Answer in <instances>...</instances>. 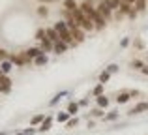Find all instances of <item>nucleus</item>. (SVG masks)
<instances>
[{
	"label": "nucleus",
	"mask_w": 148,
	"mask_h": 135,
	"mask_svg": "<svg viewBox=\"0 0 148 135\" xmlns=\"http://www.w3.org/2000/svg\"><path fill=\"white\" fill-rule=\"evenodd\" d=\"M79 10L83 11V13L86 15V17H90V19L94 17L96 13H98V10H96V6H94V4H88L86 0H84V2H81V4H79Z\"/></svg>",
	"instance_id": "f257e3e1"
},
{
	"label": "nucleus",
	"mask_w": 148,
	"mask_h": 135,
	"mask_svg": "<svg viewBox=\"0 0 148 135\" xmlns=\"http://www.w3.org/2000/svg\"><path fill=\"white\" fill-rule=\"evenodd\" d=\"M13 81L10 79V75H0V94H10Z\"/></svg>",
	"instance_id": "f03ea898"
},
{
	"label": "nucleus",
	"mask_w": 148,
	"mask_h": 135,
	"mask_svg": "<svg viewBox=\"0 0 148 135\" xmlns=\"http://www.w3.org/2000/svg\"><path fill=\"white\" fill-rule=\"evenodd\" d=\"M146 111H148V101H139L137 105L133 107V109L127 111V116H137V114L146 113Z\"/></svg>",
	"instance_id": "7ed1b4c3"
},
{
	"label": "nucleus",
	"mask_w": 148,
	"mask_h": 135,
	"mask_svg": "<svg viewBox=\"0 0 148 135\" xmlns=\"http://www.w3.org/2000/svg\"><path fill=\"white\" fill-rule=\"evenodd\" d=\"M96 10H98V13L101 15V17H105V19H107V21H111V19H112V11L109 10V8L105 6V4L101 2V0L98 2V6H96Z\"/></svg>",
	"instance_id": "20e7f679"
},
{
	"label": "nucleus",
	"mask_w": 148,
	"mask_h": 135,
	"mask_svg": "<svg viewBox=\"0 0 148 135\" xmlns=\"http://www.w3.org/2000/svg\"><path fill=\"white\" fill-rule=\"evenodd\" d=\"M79 28H83L84 32H92V30H96L94 28V21H92L90 17H83L79 21Z\"/></svg>",
	"instance_id": "39448f33"
},
{
	"label": "nucleus",
	"mask_w": 148,
	"mask_h": 135,
	"mask_svg": "<svg viewBox=\"0 0 148 135\" xmlns=\"http://www.w3.org/2000/svg\"><path fill=\"white\" fill-rule=\"evenodd\" d=\"M92 21H94V28L98 30V32H99V30H103L105 26H107V19H105V17H101L99 13H96L94 17H92Z\"/></svg>",
	"instance_id": "423d86ee"
},
{
	"label": "nucleus",
	"mask_w": 148,
	"mask_h": 135,
	"mask_svg": "<svg viewBox=\"0 0 148 135\" xmlns=\"http://www.w3.org/2000/svg\"><path fill=\"white\" fill-rule=\"evenodd\" d=\"M51 126H53V116L47 114V116H45V120L38 126V132H40V133H47L49 130H51Z\"/></svg>",
	"instance_id": "0eeeda50"
},
{
	"label": "nucleus",
	"mask_w": 148,
	"mask_h": 135,
	"mask_svg": "<svg viewBox=\"0 0 148 135\" xmlns=\"http://www.w3.org/2000/svg\"><path fill=\"white\" fill-rule=\"evenodd\" d=\"M131 10H133V6H131V4L122 2V4H120V8H118V11H116V19H122L124 15H127Z\"/></svg>",
	"instance_id": "6e6552de"
},
{
	"label": "nucleus",
	"mask_w": 148,
	"mask_h": 135,
	"mask_svg": "<svg viewBox=\"0 0 148 135\" xmlns=\"http://www.w3.org/2000/svg\"><path fill=\"white\" fill-rule=\"evenodd\" d=\"M71 34H73V41H75V43H83V41L86 40V32H84L83 28L71 30Z\"/></svg>",
	"instance_id": "1a4fd4ad"
},
{
	"label": "nucleus",
	"mask_w": 148,
	"mask_h": 135,
	"mask_svg": "<svg viewBox=\"0 0 148 135\" xmlns=\"http://www.w3.org/2000/svg\"><path fill=\"white\" fill-rule=\"evenodd\" d=\"M40 49L43 53H51V51H54V43L49 40V38H45L43 41H40Z\"/></svg>",
	"instance_id": "9d476101"
},
{
	"label": "nucleus",
	"mask_w": 148,
	"mask_h": 135,
	"mask_svg": "<svg viewBox=\"0 0 148 135\" xmlns=\"http://www.w3.org/2000/svg\"><path fill=\"white\" fill-rule=\"evenodd\" d=\"M26 55H28L30 60H36L40 55H43V51H41L40 47H28V49H26Z\"/></svg>",
	"instance_id": "9b49d317"
},
{
	"label": "nucleus",
	"mask_w": 148,
	"mask_h": 135,
	"mask_svg": "<svg viewBox=\"0 0 148 135\" xmlns=\"http://www.w3.org/2000/svg\"><path fill=\"white\" fill-rule=\"evenodd\" d=\"M47 30V38L51 41H53V43H56V41H60V34L56 32V30H54V26H49V28H45Z\"/></svg>",
	"instance_id": "f8f14e48"
},
{
	"label": "nucleus",
	"mask_w": 148,
	"mask_h": 135,
	"mask_svg": "<svg viewBox=\"0 0 148 135\" xmlns=\"http://www.w3.org/2000/svg\"><path fill=\"white\" fill-rule=\"evenodd\" d=\"M45 116H47V114H43V113H38V114H34V116L30 118V126H32V128H36V126H40L41 122L45 120Z\"/></svg>",
	"instance_id": "ddd939ff"
},
{
	"label": "nucleus",
	"mask_w": 148,
	"mask_h": 135,
	"mask_svg": "<svg viewBox=\"0 0 148 135\" xmlns=\"http://www.w3.org/2000/svg\"><path fill=\"white\" fill-rule=\"evenodd\" d=\"M62 8L68 10V11H75V10H79V4H77L75 0H64V2H62Z\"/></svg>",
	"instance_id": "4468645a"
},
{
	"label": "nucleus",
	"mask_w": 148,
	"mask_h": 135,
	"mask_svg": "<svg viewBox=\"0 0 148 135\" xmlns=\"http://www.w3.org/2000/svg\"><path fill=\"white\" fill-rule=\"evenodd\" d=\"M130 99H131L130 92H118V96H116V103H118V105H122V103H127Z\"/></svg>",
	"instance_id": "2eb2a0df"
},
{
	"label": "nucleus",
	"mask_w": 148,
	"mask_h": 135,
	"mask_svg": "<svg viewBox=\"0 0 148 135\" xmlns=\"http://www.w3.org/2000/svg\"><path fill=\"white\" fill-rule=\"evenodd\" d=\"M11 69H13V64H11L10 60H4V62H0V71H2L4 75H10Z\"/></svg>",
	"instance_id": "dca6fc26"
},
{
	"label": "nucleus",
	"mask_w": 148,
	"mask_h": 135,
	"mask_svg": "<svg viewBox=\"0 0 148 135\" xmlns=\"http://www.w3.org/2000/svg\"><path fill=\"white\" fill-rule=\"evenodd\" d=\"M118 118H120L118 111H109V113L103 116V122H114V120H118Z\"/></svg>",
	"instance_id": "f3484780"
},
{
	"label": "nucleus",
	"mask_w": 148,
	"mask_h": 135,
	"mask_svg": "<svg viewBox=\"0 0 148 135\" xmlns=\"http://www.w3.org/2000/svg\"><path fill=\"white\" fill-rule=\"evenodd\" d=\"M96 103H98V107H99V109H107V107H109V98H107V96H98V98H96Z\"/></svg>",
	"instance_id": "a211bd4d"
},
{
	"label": "nucleus",
	"mask_w": 148,
	"mask_h": 135,
	"mask_svg": "<svg viewBox=\"0 0 148 135\" xmlns=\"http://www.w3.org/2000/svg\"><path fill=\"white\" fill-rule=\"evenodd\" d=\"M79 109H81V107H79V103H77V101H69V103H68V109H66V111H68L71 116H75V114L79 113Z\"/></svg>",
	"instance_id": "6ab92c4d"
},
{
	"label": "nucleus",
	"mask_w": 148,
	"mask_h": 135,
	"mask_svg": "<svg viewBox=\"0 0 148 135\" xmlns=\"http://www.w3.org/2000/svg\"><path fill=\"white\" fill-rule=\"evenodd\" d=\"M66 49H68V43H64V41H56V43H54V53H56V55L66 53Z\"/></svg>",
	"instance_id": "aec40b11"
},
{
	"label": "nucleus",
	"mask_w": 148,
	"mask_h": 135,
	"mask_svg": "<svg viewBox=\"0 0 148 135\" xmlns=\"http://www.w3.org/2000/svg\"><path fill=\"white\" fill-rule=\"evenodd\" d=\"M69 118H71V114H69L68 111H64V113H58V114H56V120L60 122V124H68Z\"/></svg>",
	"instance_id": "412c9836"
},
{
	"label": "nucleus",
	"mask_w": 148,
	"mask_h": 135,
	"mask_svg": "<svg viewBox=\"0 0 148 135\" xmlns=\"http://www.w3.org/2000/svg\"><path fill=\"white\" fill-rule=\"evenodd\" d=\"M36 13L38 15H40V17H47V15H49V8L47 6H45V4H40V6H38V10H36Z\"/></svg>",
	"instance_id": "4be33fe9"
},
{
	"label": "nucleus",
	"mask_w": 148,
	"mask_h": 135,
	"mask_svg": "<svg viewBox=\"0 0 148 135\" xmlns=\"http://www.w3.org/2000/svg\"><path fill=\"white\" fill-rule=\"evenodd\" d=\"M47 62H49V56L45 55V53H43V55H40L36 60H34V64H36V66H40V68H41V66H45Z\"/></svg>",
	"instance_id": "5701e85b"
},
{
	"label": "nucleus",
	"mask_w": 148,
	"mask_h": 135,
	"mask_svg": "<svg viewBox=\"0 0 148 135\" xmlns=\"http://www.w3.org/2000/svg\"><path fill=\"white\" fill-rule=\"evenodd\" d=\"M133 8L139 11V13H141V11H145L146 8H148V2H146V0H137V2L133 4Z\"/></svg>",
	"instance_id": "b1692460"
},
{
	"label": "nucleus",
	"mask_w": 148,
	"mask_h": 135,
	"mask_svg": "<svg viewBox=\"0 0 148 135\" xmlns=\"http://www.w3.org/2000/svg\"><path fill=\"white\" fill-rule=\"evenodd\" d=\"M66 94H68V90H62V92H58V94H56V96H54V98H53V99H51V101H49V105H51V107H53V105H56V103L60 101V99L64 98Z\"/></svg>",
	"instance_id": "393cba45"
},
{
	"label": "nucleus",
	"mask_w": 148,
	"mask_h": 135,
	"mask_svg": "<svg viewBox=\"0 0 148 135\" xmlns=\"http://www.w3.org/2000/svg\"><path fill=\"white\" fill-rule=\"evenodd\" d=\"M34 38H36L38 41H43L45 38H47V30H45V28H38L36 34H34Z\"/></svg>",
	"instance_id": "a878e982"
},
{
	"label": "nucleus",
	"mask_w": 148,
	"mask_h": 135,
	"mask_svg": "<svg viewBox=\"0 0 148 135\" xmlns=\"http://www.w3.org/2000/svg\"><path fill=\"white\" fill-rule=\"evenodd\" d=\"M130 66L133 68V69H139V71H141V69L145 68V62H143V60H139V58H133V60L130 62Z\"/></svg>",
	"instance_id": "bb28decb"
},
{
	"label": "nucleus",
	"mask_w": 148,
	"mask_h": 135,
	"mask_svg": "<svg viewBox=\"0 0 148 135\" xmlns=\"http://www.w3.org/2000/svg\"><path fill=\"white\" fill-rule=\"evenodd\" d=\"M90 116H94V118H103V116H105V109H99V107H96V109L90 111Z\"/></svg>",
	"instance_id": "cd10ccee"
},
{
	"label": "nucleus",
	"mask_w": 148,
	"mask_h": 135,
	"mask_svg": "<svg viewBox=\"0 0 148 135\" xmlns=\"http://www.w3.org/2000/svg\"><path fill=\"white\" fill-rule=\"evenodd\" d=\"M54 30L60 34V32H64V30H69V28H68V25H66V21H56V25H54Z\"/></svg>",
	"instance_id": "c85d7f7f"
},
{
	"label": "nucleus",
	"mask_w": 148,
	"mask_h": 135,
	"mask_svg": "<svg viewBox=\"0 0 148 135\" xmlns=\"http://www.w3.org/2000/svg\"><path fill=\"white\" fill-rule=\"evenodd\" d=\"M109 79H111V73H109L107 69H103V71L99 73V83L105 84V83H109Z\"/></svg>",
	"instance_id": "c756f323"
},
{
	"label": "nucleus",
	"mask_w": 148,
	"mask_h": 135,
	"mask_svg": "<svg viewBox=\"0 0 148 135\" xmlns=\"http://www.w3.org/2000/svg\"><path fill=\"white\" fill-rule=\"evenodd\" d=\"M103 86H105V84L98 83V84H96V86H94V90H92V94H94L96 98H98V96H103Z\"/></svg>",
	"instance_id": "7c9ffc66"
},
{
	"label": "nucleus",
	"mask_w": 148,
	"mask_h": 135,
	"mask_svg": "<svg viewBox=\"0 0 148 135\" xmlns=\"http://www.w3.org/2000/svg\"><path fill=\"white\" fill-rule=\"evenodd\" d=\"M77 124H79V118H77V116H71V118L68 120V124H66V128H68V130H71V128H75Z\"/></svg>",
	"instance_id": "2f4dec72"
},
{
	"label": "nucleus",
	"mask_w": 148,
	"mask_h": 135,
	"mask_svg": "<svg viewBox=\"0 0 148 135\" xmlns=\"http://www.w3.org/2000/svg\"><path fill=\"white\" fill-rule=\"evenodd\" d=\"M38 132V128H26V130H23V132H17L15 135H34Z\"/></svg>",
	"instance_id": "473e14b6"
},
{
	"label": "nucleus",
	"mask_w": 148,
	"mask_h": 135,
	"mask_svg": "<svg viewBox=\"0 0 148 135\" xmlns=\"http://www.w3.org/2000/svg\"><path fill=\"white\" fill-rule=\"evenodd\" d=\"M105 69H107V71H109V73H111V75H112V73H118L120 66H118V64H109V66L105 68Z\"/></svg>",
	"instance_id": "72a5a7b5"
},
{
	"label": "nucleus",
	"mask_w": 148,
	"mask_h": 135,
	"mask_svg": "<svg viewBox=\"0 0 148 135\" xmlns=\"http://www.w3.org/2000/svg\"><path fill=\"white\" fill-rule=\"evenodd\" d=\"M130 43H131V38H127V36L122 38V40H120V49H126Z\"/></svg>",
	"instance_id": "f704fd0d"
},
{
	"label": "nucleus",
	"mask_w": 148,
	"mask_h": 135,
	"mask_svg": "<svg viewBox=\"0 0 148 135\" xmlns=\"http://www.w3.org/2000/svg\"><path fill=\"white\" fill-rule=\"evenodd\" d=\"M8 58H10V53H8L6 49L0 47V62H4V60H8Z\"/></svg>",
	"instance_id": "c9c22d12"
},
{
	"label": "nucleus",
	"mask_w": 148,
	"mask_h": 135,
	"mask_svg": "<svg viewBox=\"0 0 148 135\" xmlns=\"http://www.w3.org/2000/svg\"><path fill=\"white\" fill-rule=\"evenodd\" d=\"M137 15H139V11H137V10H135V8H133V10H131L130 13H127V17H130L131 21H135V19H137Z\"/></svg>",
	"instance_id": "e433bc0d"
},
{
	"label": "nucleus",
	"mask_w": 148,
	"mask_h": 135,
	"mask_svg": "<svg viewBox=\"0 0 148 135\" xmlns=\"http://www.w3.org/2000/svg\"><path fill=\"white\" fill-rule=\"evenodd\" d=\"M77 103H79V107H86V105H88V98H83V99H79Z\"/></svg>",
	"instance_id": "4c0bfd02"
},
{
	"label": "nucleus",
	"mask_w": 148,
	"mask_h": 135,
	"mask_svg": "<svg viewBox=\"0 0 148 135\" xmlns=\"http://www.w3.org/2000/svg\"><path fill=\"white\" fill-rule=\"evenodd\" d=\"M130 96H131V98H139L141 92H139V90H130Z\"/></svg>",
	"instance_id": "58836bf2"
},
{
	"label": "nucleus",
	"mask_w": 148,
	"mask_h": 135,
	"mask_svg": "<svg viewBox=\"0 0 148 135\" xmlns=\"http://www.w3.org/2000/svg\"><path fill=\"white\" fill-rule=\"evenodd\" d=\"M141 73H143V75H148V64H145V68L141 69Z\"/></svg>",
	"instance_id": "ea45409f"
},
{
	"label": "nucleus",
	"mask_w": 148,
	"mask_h": 135,
	"mask_svg": "<svg viewBox=\"0 0 148 135\" xmlns=\"http://www.w3.org/2000/svg\"><path fill=\"white\" fill-rule=\"evenodd\" d=\"M135 47H139V49H143V41H141V40H135Z\"/></svg>",
	"instance_id": "a19ab883"
},
{
	"label": "nucleus",
	"mask_w": 148,
	"mask_h": 135,
	"mask_svg": "<svg viewBox=\"0 0 148 135\" xmlns=\"http://www.w3.org/2000/svg\"><path fill=\"white\" fill-rule=\"evenodd\" d=\"M41 4H45V6H47V4H53V2H56V0H40Z\"/></svg>",
	"instance_id": "79ce46f5"
},
{
	"label": "nucleus",
	"mask_w": 148,
	"mask_h": 135,
	"mask_svg": "<svg viewBox=\"0 0 148 135\" xmlns=\"http://www.w3.org/2000/svg\"><path fill=\"white\" fill-rule=\"evenodd\" d=\"M122 2H127V4H131V6H133V4L137 2V0H122Z\"/></svg>",
	"instance_id": "37998d69"
},
{
	"label": "nucleus",
	"mask_w": 148,
	"mask_h": 135,
	"mask_svg": "<svg viewBox=\"0 0 148 135\" xmlns=\"http://www.w3.org/2000/svg\"><path fill=\"white\" fill-rule=\"evenodd\" d=\"M112 2H116V4H118V6H120V4H122V0H112Z\"/></svg>",
	"instance_id": "c03bdc74"
},
{
	"label": "nucleus",
	"mask_w": 148,
	"mask_h": 135,
	"mask_svg": "<svg viewBox=\"0 0 148 135\" xmlns=\"http://www.w3.org/2000/svg\"><path fill=\"white\" fill-rule=\"evenodd\" d=\"M0 135H8V133H0Z\"/></svg>",
	"instance_id": "a18cd8bd"
},
{
	"label": "nucleus",
	"mask_w": 148,
	"mask_h": 135,
	"mask_svg": "<svg viewBox=\"0 0 148 135\" xmlns=\"http://www.w3.org/2000/svg\"><path fill=\"white\" fill-rule=\"evenodd\" d=\"M0 75H4V73H2V71H0Z\"/></svg>",
	"instance_id": "49530a36"
},
{
	"label": "nucleus",
	"mask_w": 148,
	"mask_h": 135,
	"mask_svg": "<svg viewBox=\"0 0 148 135\" xmlns=\"http://www.w3.org/2000/svg\"><path fill=\"white\" fill-rule=\"evenodd\" d=\"M146 62H148V58H146Z\"/></svg>",
	"instance_id": "de8ad7c7"
},
{
	"label": "nucleus",
	"mask_w": 148,
	"mask_h": 135,
	"mask_svg": "<svg viewBox=\"0 0 148 135\" xmlns=\"http://www.w3.org/2000/svg\"><path fill=\"white\" fill-rule=\"evenodd\" d=\"M146 2H148V0H146Z\"/></svg>",
	"instance_id": "09e8293b"
}]
</instances>
